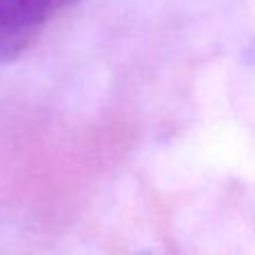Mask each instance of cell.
Returning <instances> with one entry per match:
<instances>
[{
    "label": "cell",
    "mask_w": 255,
    "mask_h": 255,
    "mask_svg": "<svg viewBox=\"0 0 255 255\" xmlns=\"http://www.w3.org/2000/svg\"><path fill=\"white\" fill-rule=\"evenodd\" d=\"M70 2L74 0H0V65L20 56Z\"/></svg>",
    "instance_id": "cell-1"
}]
</instances>
